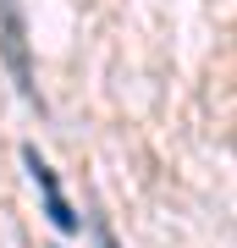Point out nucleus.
<instances>
[{
	"label": "nucleus",
	"instance_id": "f03ea898",
	"mask_svg": "<svg viewBox=\"0 0 237 248\" xmlns=\"http://www.w3.org/2000/svg\"><path fill=\"white\" fill-rule=\"evenodd\" d=\"M44 215H50V226H55V232H78V226H83V215L72 210L61 193H44Z\"/></svg>",
	"mask_w": 237,
	"mask_h": 248
},
{
	"label": "nucleus",
	"instance_id": "7ed1b4c3",
	"mask_svg": "<svg viewBox=\"0 0 237 248\" xmlns=\"http://www.w3.org/2000/svg\"><path fill=\"white\" fill-rule=\"evenodd\" d=\"M94 237H99V248H122V243H116V232L99 221V215H94Z\"/></svg>",
	"mask_w": 237,
	"mask_h": 248
},
{
	"label": "nucleus",
	"instance_id": "f257e3e1",
	"mask_svg": "<svg viewBox=\"0 0 237 248\" xmlns=\"http://www.w3.org/2000/svg\"><path fill=\"white\" fill-rule=\"evenodd\" d=\"M0 61H6L17 94L44 116V94L33 83V50H28V22H22V0H0Z\"/></svg>",
	"mask_w": 237,
	"mask_h": 248
}]
</instances>
